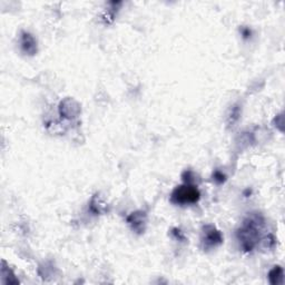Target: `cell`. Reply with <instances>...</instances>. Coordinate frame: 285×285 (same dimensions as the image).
<instances>
[{
  "label": "cell",
  "instance_id": "cell-7",
  "mask_svg": "<svg viewBox=\"0 0 285 285\" xmlns=\"http://www.w3.org/2000/svg\"><path fill=\"white\" fill-rule=\"evenodd\" d=\"M283 278H284V271L281 266H274L268 273V280L272 285H278L283 284Z\"/></svg>",
  "mask_w": 285,
  "mask_h": 285
},
{
  "label": "cell",
  "instance_id": "cell-11",
  "mask_svg": "<svg viewBox=\"0 0 285 285\" xmlns=\"http://www.w3.org/2000/svg\"><path fill=\"white\" fill-rule=\"evenodd\" d=\"M242 35H243V37H244V38H249V37H251V30L247 29V28H243Z\"/></svg>",
  "mask_w": 285,
  "mask_h": 285
},
{
  "label": "cell",
  "instance_id": "cell-2",
  "mask_svg": "<svg viewBox=\"0 0 285 285\" xmlns=\"http://www.w3.org/2000/svg\"><path fill=\"white\" fill-rule=\"evenodd\" d=\"M201 193L192 183H185L177 186L171 195V202L176 205L195 204L200 201Z\"/></svg>",
  "mask_w": 285,
  "mask_h": 285
},
{
  "label": "cell",
  "instance_id": "cell-10",
  "mask_svg": "<svg viewBox=\"0 0 285 285\" xmlns=\"http://www.w3.org/2000/svg\"><path fill=\"white\" fill-rule=\"evenodd\" d=\"M239 116V109L237 106H235L234 108L232 109V114H231V123H235L238 119Z\"/></svg>",
  "mask_w": 285,
  "mask_h": 285
},
{
  "label": "cell",
  "instance_id": "cell-1",
  "mask_svg": "<svg viewBox=\"0 0 285 285\" xmlns=\"http://www.w3.org/2000/svg\"><path fill=\"white\" fill-rule=\"evenodd\" d=\"M264 227V220L261 215H251L245 218L237 231V238L241 243L242 250L245 252L253 251L261 237V232Z\"/></svg>",
  "mask_w": 285,
  "mask_h": 285
},
{
  "label": "cell",
  "instance_id": "cell-3",
  "mask_svg": "<svg viewBox=\"0 0 285 285\" xmlns=\"http://www.w3.org/2000/svg\"><path fill=\"white\" fill-rule=\"evenodd\" d=\"M202 246L208 251L221 245L223 243V235L214 225H204L202 230Z\"/></svg>",
  "mask_w": 285,
  "mask_h": 285
},
{
  "label": "cell",
  "instance_id": "cell-5",
  "mask_svg": "<svg viewBox=\"0 0 285 285\" xmlns=\"http://www.w3.org/2000/svg\"><path fill=\"white\" fill-rule=\"evenodd\" d=\"M127 223L130 225L131 230L137 233H143L145 231L146 225V213L138 210V212L131 213L130 216L127 217Z\"/></svg>",
  "mask_w": 285,
  "mask_h": 285
},
{
  "label": "cell",
  "instance_id": "cell-8",
  "mask_svg": "<svg viewBox=\"0 0 285 285\" xmlns=\"http://www.w3.org/2000/svg\"><path fill=\"white\" fill-rule=\"evenodd\" d=\"M90 210L94 214H103L107 212V204L104 203L98 195H95L90 202Z\"/></svg>",
  "mask_w": 285,
  "mask_h": 285
},
{
  "label": "cell",
  "instance_id": "cell-9",
  "mask_svg": "<svg viewBox=\"0 0 285 285\" xmlns=\"http://www.w3.org/2000/svg\"><path fill=\"white\" fill-rule=\"evenodd\" d=\"M213 180L215 181V183H217V184H223L226 181V176L223 174L222 172L216 171L213 174Z\"/></svg>",
  "mask_w": 285,
  "mask_h": 285
},
{
  "label": "cell",
  "instance_id": "cell-6",
  "mask_svg": "<svg viewBox=\"0 0 285 285\" xmlns=\"http://www.w3.org/2000/svg\"><path fill=\"white\" fill-rule=\"evenodd\" d=\"M20 44H22V49L27 53V55H35L37 52V41L29 32L23 31L22 37H20Z\"/></svg>",
  "mask_w": 285,
  "mask_h": 285
},
{
  "label": "cell",
  "instance_id": "cell-4",
  "mask_svg": "<svg viewBox=\"0 0 285 285\" xmlns=\"http://www.w3.org/2000/svg\"><path fill=\"white\" fill-rule=\"evenodd\" d=\"M59 113L61 117L65 118H75L80 113V105L73 98H66L60 103Z\"/></svg>",
  "mask_w": 285,
  "mask_h": 285
}]
</instances>
